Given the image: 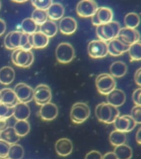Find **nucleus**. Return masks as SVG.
<instances>
[{"instance_id": "aec40b11", "label": "nucleus", "mask_w": 141, "mask_h": 159, "mask_svg": "<svg viewBox=\"0 0 141 159\" xmlns=\"http://www.w3.org/2000/svg\"><path fill=\"white\" fill-rule=\"evenodd\" d=\"M29 40L32 49H43L46 47L49 43V38L40 31L29 35Z\"/></svg>"}, {"instance_id": "f03ea898", "label": "nucleus", "mask_w": 141, "mask_h": 159, "mask_svg": "<svg viewBox=\"0 0 141 159\" xmlns=\"http://www.w3.org/2000/svg\"><path fill=\"white\" fill-rule=\"evenodd\" d=\"M28 36V35L22 31H11L5 36L4 39L5 47L9 50H15L17 48L23 49L27 45Z\"/></svg>"}, {"instance_id": "2f4dec72", "label": "nucleus", "mask_w": 141, "mask_h": 159, "mask_svg": "<svg viewBox=\"0 0 141 159\" xmlns=\"http://www.w3.org/2000/svg\"><path fill=\"white\" fill-rule=\"evenodd\" d=\"M24 155V150L21 145L17 143L10 146L7 158L9 159H22Z\"/></svg>"}, {"instance_id": "3c124183", "label": "nucleus", "mask_w": 141, "mask_h": 159, "mask_svg": "<svg viewBox=\"0 0 141 159\" xmlns=\"http://www.w3.org/2000/svg\"><path fill=\"white\" fill-rule=\"evenodd\" d=\"M8 159V158H7H7H5V159Z\"/></svg>"}, {"instance_id": "dca6fc26", "label": "nucleus", "mask_w": 141, "mask_h": 159, "mask_svg": "<svg viewBox=\"0 0 141 159\" xmlns=\"http://www.w3.org/2000/svg\"><path fill=\"white\" fill-rule=\"evenodd\" d=\"M59 113L58 107L52 102L42 105L39 111L40 117L45 121H51L57 117Z\"/></svg>"}, {"instance_id": "f8f14e48", "label": "nucleus", "mask_w": 141, "mask_h": 159, "mask_svg": "<svg viewBox=\"0 0 141 159\" xmlns=\"http://www.w3.org/2000/svg\"><path fill=\"white\" fill-rule=\"evenodd\" d=\"M113 17L112 11L110 8L98 7L97 11L92 17V24L96 27L106 24L112 22Z\"/></svg>"}, {"instance_id": "c85d7f7f", "label": "nucleus", "mask_w": 141, "mask_h": 159, "mask_svg": "<svg viewBox=\"0 0 141 159\" xmlns=\"http://www.w3.org/2000/svg\"><path fill=\"white\" fill-rule=\"evenodd\" d=\"M126 141V135L124 132L115 130L109 135V142L112 146L115 147L125 144Z\"/></svg>"}, {"instance_id": "c756f323", "label": "nucleus", "mask_w": 141, "mask_h": 159, "mask_svg": "<svg viewBox=\"0 0 141 159\" xmlns=\"http://www.w3.org/2000/svg\"><path fill=\"white\" fill-rule=\"evenodd\" d=\"M13 128L19 137H23L29 133L30 125L27 120H17L15 123Z\"/></svg>"}, {"instance_id": "603ef678", "label": "nucleus", "mask_w": 141, "mask_h": 159, "mask_svg": "<svg viewBox=\"0 0 141 159\" xmlns=\"http://www.w3.org/2000/svg\"><path fill=\"white\" fill-rule=\"evenodd\" d=\"M0 133H1V132H0Z\"/></svg>"}, {"instance_id": "412c9836", "label": "nucleus", "mask_w": 141, "mask_h": 159, "mask_svg": "<svg viewBox=\"0 0 141 159\" xmlns=\"http://www.w3.org/2000/svg\"><path fill=\"white\" fill-rule=\"evenodd\" d=\"M1 103L9 107H13L17 104L18 101L13 89L10 88H5L0 91Z\"/></svg>"}, {"instance_id": "49530a36", "label": "nucleus", "mask_w": 141, "mask_h": 159, "mask_svg": "<svg viewBox=\"0 0 141 159\" xmlns=\"http://www.w3.org/2000/svg\"><path fill=\"white\" fill-rule=\"evenodd\" d=\"M141 128L139 127L138 130L137 131L136 134V140L139 145H141Z\"/></svg>"}, {"instance_id": "a18cd8bd", "label": "nucleus", "mask_w": 141, "mask_h": 159, "mask_svg": "<svg viewBox=\"0 0 141 159\" xmlns=\"http://www.w3.org/2000/svg\"><path fill=\"white\" fill-rule=\"evenodd\" d=\"M102 159H117L113 152H108L103 156Z\"/></svg>"}, {"instance_id": "a878e982", "label": "nucleus", "mask_w": 141, "mask_h": 159, "mask_svg": "<svg viewBox=\"0 0 141 159\" xmlns=\"http://www.w3.org/2000/svg\"><path fill=\"white\" fill-rule=\"evenodd\" d=\"M58 30L57 24L51 20H47L42 25H40V32L49 38L55 36L57 34Z\"/></svg>"}, {"instance_id": "6ab92c4d", "label": "nucleus", "mask_w": 141, "mask_h": 159, "mask_svg": "<svg viewBox=\"0 0 141 159\" xmlns=\"http://www.w3.org/2000/svg\"><path fill=\"white\" fill-rule=\"evenodd\" d=\"M55 151L60 157H66L72 153L73 149V144L70 139L63 138L59 139L55 143Z\"/></svg>"}, {"instance_id": "6e6552de", "label": "nucleus", "mask_w": 141, "mask_h": 159, "mask_svg": "<svg viewBox=\"0 0 141 159\" xmlns=\"http://www.w3.org/2000/svg\"><path fill=\"white\" fill-rule=\"evenodd\" d=\"M88 53L93 59H101L108 54L107 43L101 40H94L88 45Z\"/></svg>"}, {"instance_id": "cd10ccee", "label": "nucleus", "mask_w": 141, "mask_h": 159, "mask_svg": "<svg viewBox=\"0 0 141 159\" xmlns=\"http://www.w3.org/2000/svg\"><path fill=\"white\" fill-rule=\"evenodd\" d=\"M113 152L117 159H131L133 156L132 149L126 144L115 147Z\"/></svg>"}, {"instance_id": "e433bc0d", "label": "nucleus", "mask_w": 141, "mask_h": 159, "mask_svg": "<svg viewBox=\"0 0 141 159\" xmlns=\"http://www.w3.org/2000/svg\"><path fill=\"white\" fill-rule=\"evenodd\" d=\"M14 107H9L2 103H0V118L8 119L12 117Z\"/></svg>"}, {"instance_id": "bb28decb", "label": "nucleus", "mask_w": 141, "mask_h": 159, "mask_svg": "<svg viewBox=\"0 0 141 159\" xmlns=\"http://www.w3.org/2000/svg\"><path fill=\"white\" fill-rule=\"evenodd\" d=\"M20 137L15 132L13 127H8L0 133V139L7 143L10 145L17 144Z\"/></svg>"}, {"instance_id": "c03bdc74", "label": "nucleus", "mask_w": 141, "mask_h": 159, "mask_svg": "<svg viewBox=\"0 0 141 159\" xmlns=\"http://www.w3.org/2000/svg\"><path fill=\"white\" fill-rule=\"evenodd\" d=\"M6 29H7V26L5 20L0 18V37L5 34Z\"/></svg>"}, {"instance_id": "f704fd0d", "label": "nucleus", "mask_w": 141, "mask_h": 159, "mask_svg": "<svg viewBox=\"0 0 141 159\" xmlns=\"http://www.w3.org/2000/svg\"><path fill=\"white\" fill-rule=\"evenodd\" d=\"M31 18L37 25H41L48 20L47 12L46 11L35 9L32 14Z\"/></svg>"}, {"instance_id": "37998d69", "label": "nucleus", "mask_w": 141, "mask_h": 159, "mask_svg": "<svg viewBox=\"0 0 141 159\" xmlns=\"http://www.w3.org/2000/svg\"><path fill=\"white\" fill-rule=\"evenodd\" d=\"M8 127V121L7 119L0 118V132H2Z\"/></svg>"}, {"instance_id": "39448f33", "label": "nucleus", "mask_w": 141, "mask_h": 159, "mask_svg": "<svg viewBox=\"0 0 141 159\" xmlns=\"http://www.w3.org/2000/svg\"><path fill=\"white\" fill-rule=\"evenodd\" d=\"M90 109L84 102H77L72 106L70 111V118L73 123L82 124L89 118Z\"/></svg>"}, {"instance_id": "5701e85b", "label": "nucleus", "mask_w": 141, "mask_h": 159, "mask_svg": "<svg viewBox=\"0 0 141 159\" xmlns=\"http://www.w3.org/2000/svg\"><path fill=\"white\" fill-rule=\"evenodd\" d=\"M50 20L53 21L61 20L64 14V8L59 3L53 2L46 11Z\"/></svg>"}, {"instance_id": "0eeeda50", "label": "nucleus", "mask_w": 141, "mask_h": 159, "mask_svg": "<svg viewBox=\"0 0 141 159\" xmlns=\"http://www.w3.org/2000/svg\"><path fill=\"white\" fill-rule=\"evenodd\" d=\"M55 56L58 62L62 64H67L74 59L75 51L71 44L66 42L61 43L56 49Z\"/></svg>"}, {"instance_id": "423d86ee", "label": "nucleus", "mask_w": 141, "mask_h": 159, "mask_svg": "<svg viewBox=\"0 0 141 159\" xmlns=\"http://www.w3.org/2000/svg\"><path fill=\"white\" fill-rule=\"evenodd\" d=\"M116 81L112 75L107 73L99 74L95 80V86L100 94L107 95L116 89Z\"/></svg>"}, {"instance_id": "7c9ffc66", "label": "nucleus", "mask_w": 141, "mask_h": 159, "mask_svg": "<svg viewBox=\"0 0 141 159\" xmlns=\"http://www.w3.org/2000/svg\"><path fill=\"white\" fill-rule=\"evenodd\" d=\"M124 21L125 27L136 29V28L139 25L140 18L136 13H128L125 16Z\"/></svg>"}, {"instance_id": "4468645a", "label": "nucleus", "mask_w": 141, "mask_h": 159, "mask_svg": "<svg viewBox=\"0 0 141 159\" xmlns=\"http://www.w3.org/2000/svg\"><path fill=\"white\" fill-rule=\"evenodd\" d=\"M113 123L115 130L125 133L134 130L137 125L130 115L127 114L117 117Z\"/></svg>"}, {"instance_id": "f257e3e1", "label": "nucleus", "mask_w": 141, "mask_h": 159, "mask_svg": "<svg viewBox=\"0 0 141 159\" xmlns=\"http://www.w3.org/2000/svg\"><path fill=\"white\" fill-rule=\"evenodd\" d=\"M95 114L99 122L109 124L113 123L120 116V112L117 107L103 102L95 107Z\"/></svg>"}, {"instance_id": "ea45409f", "label": "nucleus", "mask_w": 141, "mask_h": 159, "mask_svg": "<svg viewBox=\"0 0 141 159\" xmlns=\"http://www.w3.org/2000/svg\"><path fill=\"white\" fill-rule=\"evenodd\" d=\"M141 87L135 89L132 94V100L136 106H141Z\"/></svg>"}, {"instance_id": "09e8293b", "label": "nucleus", "mask_w": 141, "mask_h": 159, "mask_svg": "<svg viewBox=\"0 0 141 159\" xmlns=\"http://www.w3.org/2000/svg\"><path fill=\"white\" fill-rule=\"evenodd\" d=\"M1 6H2V5H1V2L0 1V10H1Z\"/></svg>"}, {"instance_id": "9b49d317", "label": "nucleus", "mask_w": 141, "mask_h": 159, "mask_svg": "<svg viewBox=\"0 0 141 159\" xmlns=\"http://www.w3.org/2000/svg\"><path fill=\"white\" fill-rule=\"evenodd\" d=\"M18 102L28 103L34 99V89L28 84L20 82L13 89Z\"/></svg>"}, {"instance_id": "a211bd4d", "label": "nucleus", "mask_w": 141, "mask_h": 159, "mask_svg": "<svg viewBox=\"0 0 141 159\" xmlns=\"http://www.w3.org/2000/svg\"><path fill=\"white\" fill-rule=\"evenodd\" d=\"M126 98V94L124 91L119 89H115L107 94V103L118 108L125 103Z\"/></svg>"}, {"instance_id": "a19ab883", "label": "nucleus", "mask_w": 141, "mask_h": 159, "mask_svg": "<svg viewBox=\"0 0 141 159\" xmlns=\"http://www.w3.org/2000/svg\"><path fill=\"white\" fill-rule=\"evenodd\" d=\"M103 155L97 150H92L87 153L84 159H102Z\"/></svg>"}, {"instance_id": "79ce46f5", "label": "nucleus", "mask_w": 141, "mask_h": 159, "mask_svg": "<svg viewBox=\"0 0 141 159\" xmlns=\"http://www.w3.org/2000/svg\"><path fill=\"white\" fill-rule=\"evenodd\" d=\"M141 68L139 67V69L137 70L136 72L134 75V81L136 83L137 85L139 86V87L141 86Z\"/></svg>"}, {"instance_id": "1a4fd4ad", "label": "nucleus", "mask_w": 141, "mask_h": 159, "mask_svg": "<svg viewBox=\"0 0 141 159\" xmlns=\"http://www.w3.org/2000/svg\"><path fill=\"white\" fill-rule=\"evenodd\" d=\"M51 90L46 84H39L34 89V99L37 105L42 106L51 102Z\"/></svg>"}, {"instance_id": "58836bf2", "label": "nucleus", "mask_w": 141, "mask_h": 159, "mask_svg": "<svg viewBox=\"0 0 141 159\" xmlns=\"http://www.w3.org/2000/svg\"><path fill=\"white\" fill-rule=\"evenodd\" d=\"M10 144L0 139V159L7 158L10 148Z\"/></svg>"}, {"instance_id": "de8ad7c7", "label": "nucleus", "mask_w": 141, "mask_h": 159, "mask_svg": "<svg viewBox=\"0 0 141 159\" xmlns=\"http://www.w3.org/2000/svg\"><path fill=\"white\" fill-rule=\"evenodd\" d=\"M27 1H14L13 2L16 3H23L25 2H27Z\"/></svg>"}, {"instance_id": "72a5a7b5", "label": "nucleus", "mask_w": 141, "mask_h": 159, "mask_svg": "<svg viewBox=\"0 0 141 159\" xmlns=\"http://www.w3.org/2000/svg\"><path fill=\"white\" fill-rule=\"evenodd\" d=\"M128 52L131 61H140L141 59V42L139 41L130 45Z\"/></svg>"}, {"instance_id": "4c0bfd02", "label": "nucleus", "mask_w": 141, "mask_h": 159, "mask_svg": "<svg viewBox=\"0 0 141 159\" xmlns=\"http://www.w3.org/2000/svg\"><path fill=\"white\" fill-rule=\"evenodd\" d=\"M130 116L137 124L141 123V106H134L131 110Z\"/></svg>"}, {"instance_id": "7ed1b4c3", "label": "nucleus", "mask_w": 141, "mask_h": 159, "mask_svg": "<svg viewBox=\"0 0 141 159\" xmlns=\"http://www.w3.org/2000/svg\"><path fill=\"white\" fill-rule=\"evenodd\" d=\"M120 29L119 23L112 20L110 22L97 26L96 33L99 40L107 42L116 38Z\"/></svg>"}, {"instance_id": "c9c22d12", "label": "nucleus", "mask_w": 141, "mask_h": 159, "mask_svg": "<svg viewBox=\"0 0 141 159\" xmlns=\"http://www.w3.org/2000/svg\"><path fill=\"white\" fill-rule=\"evenodd\" d=\"M31 3L35 9L47 11L53 2L51 0H32Z\"/></svg>"}, {"instance_id": "2eb2a0df", "label": "nucleus", "mask_w": 141, "mask_h": 159, "mask_svg": "<svg viewBox=\"0 0 141 159\" xmlns=\"http://www.w3.org/2000/svg\"><path fill=\"white\" fill-rule=\"evenodd\" d=\"M58 28L62 34L66 35L73 34L77 29V21L71 17H64L60 20Z\"/></svg>"}, {"instance_id": "393cba45", "label": "nucleus", "mask_w": 141, "mask_h": 159, "mask_svg": "<svg viewBox=\"0 0 141 159\" xmlns=\"http://www.w3.org/2000/svg\"><path fill=\"white\" fill-rule=\"evenodd\" d=\"M15 73L12 67L5 66L0 69V83L4 85L11 84L15 80Z\"/></svg>"}, {"instance_id": "ddd939ff", "label": "nucleus", "mask_w": 141, "mask_h": 159, "mask_svg": "<svg viewBox=\"0 0 141 159\" xmlns=\"http://www.w3.org/2000/svg\"><path fill=\"white\" fill-rule=\"evenodd\" d=\"M117 38L125 44L130 46L140 41V34L136 29L124 27L120 29Z\"/></svg>"}, {"instance_id": "20e7f679", "label": "nucleus", "mask_w": 141, "mask_h": 159, "mask_svg": "<svg viewBox=\"0 0 141 159\" xmlns=\"http://www.w3.org/2000/svg\"><path fill=\"white\" fill-rule=\"evenodd\" d=\"M13 64L18 67L27 68L30 66L34 60V56L31 50L22 48L13 50L11 55Z\"/></svg>"}, {"instance_id": "4be33fe9", "label": "nucleus", "mask_w": 141, "mask_h": 159, "mask_svg": "<svg viewBox=\"0 0 141 159\" xmlns=\"http://www.w3.org/2000/svg\"><path fill=\"white\" fill-rule=\"evenodd\" d=\"M30 113V109L27 103L18 102L14 107L13 116L17 120H27Z\"/></svg>"}, {"instance_id": "9d476101", "label": "nucleus", "mask_w": 141, "mask_h": 159, "mask_svg": "<svg viewBox=\"0 0 141 159\" xmlns=\"http://www.w3.org/2000/svg\"><path fill=\"white\" fill-rule=\"evenodd\" d=\"M98 8L95 1L93 0H82L77 3L76 13L82 18L92 17Z\"/></svg>"}, {"instance_id": "b1692460", "label": "nucleus", "mask_w": 141, "mask_h": 159, "mask_svg": "<svg viewBox=\"0 0 141 159\" xmlns=\"http://www.w3.org/2000/svg\"><path fill=\"white\" fill-rule=\"evenodd\" d=\"M109 71L110 75L113 77L121 78L124 76L127 71V66L126 64L121 61H116L112 62Z\"/></svg>"}, {"instance_id": "473e14b6", "label": "nucleus", "mask_w": 141, "mask_h": 159, "mask_svg": "<svg viewBox=\"0 0 141 159\" xmlns=\"http://www.w3.org/2000/svg\"><path fill=\"white\" fill-rule=\"evenodd\" d=\"M37 25L31 18H26L21 23L22 32L27 34L31 35L37 32Z\"/></svg>"}, {"instance_id": "8fccbe9b", "label": "nucleus", "mask_w": 141, "mask_h": 159, "mask_svg": "<svg viewBox=\"0 0 141 159\" xmlns=\"http://www.w3.org/2000/svg\"><path fill=\"white\" fill-rule=\"evenodd\" d=\"M0 103H1V93H0Z\"/></svg>"}, {"instance_id": "f3484780", "label": "nucleus", "mask_w": 141, "mask_h": 159, "mask_svg": "<svg viewBox=\"0 0 141 159\" xmlns=\"http://www.w3.org/2000/svg\"><path fill=\"white\" fill-rule=\"evenodd\" d=\"M108 54L113 57H119L127 52L130 46L125 44L116 38L107 43Z\"/></svg>"}]
</instances>
